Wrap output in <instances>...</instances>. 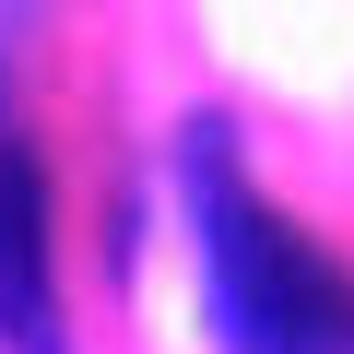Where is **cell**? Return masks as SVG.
Segmentation results:
<instances>
[{
	"mask_svg": "<svg viewBox=\"0 0 354 354\" xmlns=\"http://www.w3.org/2000/svg\"><path fill=\"white\" fill-rule=\"evenodd\" d=\"M189 236H201L225 354H354V283L307 236H283V213L236 177L213 118L189 130Z\"/></svg>",
	"mask_w": 354,
	"mask_h": 354,
	"instance_id": "1",
	"label": "cell"
},
{
	"mask_svg": "<svg viewBox=\"0 0 354 354\" xmlns=\"http://www.w3.org/2000/svg\"><path fill=\"white\" fill-rule=\"evenodd\" d=\"M0 354H59V295H48V189L24 130L0 118Z\"/></svg>",
	"mask_w": 354,
	"mask_h": 354,
	"instance_id": "2",
	"label": "cell"
}]
</instances>
